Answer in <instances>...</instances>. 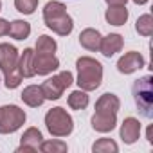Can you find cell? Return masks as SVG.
Masks as SVG:
<instances>
[{"label": "cell", "mask_w": 153, "mask_h": 153, "mask_svg": "<svg viewBox=\"0 0 153 153\" xmlns=\"http://www.w3.org/2000/svg\"><path fill=\"white\" fill-rule=\"evenodd\" d=\"M43 22L52 33H56L59 36H68L72 33V29H74V22H72L70 15L67 13L65 4L56 2V0L45 4V7H43Z\"/></svg>", "instance_id": "1"}, {"label": "cell", "mask_w": 153, "mask_h": 153, "mask_svg": "<svg viewBox=\"0 0 153 153\" xmlns=\"http://www.w3.org/2000/svg\"><path fill=\"white\" fill-rule=\"evenodd\" d=\"M76 67H78V83L81 90L85 92H92L96 90L101 81H103V65L90 58V56H81L78 61H76Z\"/></svg>", "instance_id": "2"}, {"label": "cell", "mask_w": 153, "mask_h": 153, "mask_svg": "<svg viewBox=\"0 0 153 153\" xmlns=\"http://www.w3.org/2000/svg\"><path fill=\"white\" fill-rule=\"evenodd\" d=\"M131 94L140 115L146 119H151L153 117V78L151 76L139 78L131 87Z\"/></svg>", "instance_id": "3"}, {"label": "cell", "mask_w": 153, "mask_h": 153, "mask_svg": "<svg viewBox=\"0 0 153 153\" xmlns=\"http://www.w3.org/2000/svg\"><path fill=\"white\" fill-rule=\"evenodd\" d=\"M45 126L52 137H67L74 130V121L65 108L56 106L45 114Z\"/></svg>", "instance_id": "4"}, {"label": "cell", "mask_w": 153, "mask_h": 153, "mask_svg": "<svg viewBox=\"0 0 153 153\" xmlns=\"http://www.w3.org/2000/svg\"><path fill=\"white\" fill-rule=\"evenodd\" d=\"M25 119H27L25 112L16 105L0 106V133L2 135L15 133L16 130H20L24 126Z\"/></svg>", "instance_id": "5"}, {"label": "cell", "mask_w": 153, "mask_h": 153, "mask_svg": "<svg viewBox=\"0 0 153 153\" xmlns=\"http://www.w3.org/2000/svg\"><path fill=\"white\" fill-rule=\"evenodd\" d=\"M72 83H74L72 72L63 70V72H59L58 76H52V78L45 79L40 87H42V92H43V97H45V99L56 101V99H59V97L63 96L65 88H68Z\"/></svg>", "instance_id": "6"}, {"label": "cell", "mask_w": 153, "mask_h": 153, "mask_svg": "<svg viewBox=\"0 0 153 153\" xmlns=\"http://www.w3.org/2000/svg\"><path fill=\"white\" fill-rule=\"evenodd\" d=\"M18 51L15 45H9V43H0V70L6 74L13 72L16 67H18Z\"/></svg>", "instance_id": "7"}, {"label": "cell", "mask_w": 153, "mask_h": 153, "mask_svg": "<svg viewBox=\"0 0 153 153\" xmlns=\"http://www.w3.org/2000/svg\"><path fill=\"white\" fill-rule=\"evenodd\" d=\"M144 65H146V59L142 58V54L137 52V51H130V52H126L124 56L119 58V61H117V70H119L121 74H131V72L142 68Z\"/></svg>", "instance_id": "8"}, {"label": "cell", "mask_w": 153, "mask_h": 153, "mask_svg": "<svg viewBox=\"0 0 153 153\" xmlns=\"http://www.w3.org/2000/svg\"><path fill=\"white\" fill-rule=\"evenodd\" d=\"M42 140H43V135H42V131L38 130V128H27L25 131H24V135H22V139H20V146H18V153H22V151H31V153H36L38 149H40V144H42Z\"/></svg>", "instance_id": "9"}, {"label": "cell", "mask_w": 153, "mask_h": 153, "mask_svg": "<svg viewBox=\"0 0 153 153\" xmlns=\"http://www.w3.org/2000/svg\"><path fill=\"white\" fill-rule=\"evenodd\" d=\"M34 74L38 76H47L54 70H58L59 67V59L54 56V54H38L34 52Z\"/></svg>", "instance_id": "10"}, {"label": "cell", "mask_w": 153, "mask_h": 153, "mask_svg": "<svg viewBox=\"0 0 153 153\" xmlns=\"http://www.w3.org/2000/svg\"><path fill=\"white\" fill-rule=\"evenodd\" d=\"M121 139L124 140V144H133L139 140V135H140V123L139 119L135 117H126L121 124Z\"/></svg>", "instance_id": "11"}, {"label": "cell", "mask_w": 153, "mask_h": 153, "mask_svg": "<svg viewBox=\"0 0 153 153\" xmlns=\"http://www.w3.org/2000/svg\"><path fill=\"white\" fill-rule=\"evenodd\" d=\"M117 124V114H108V112H96L92 115V128L101 133H108L115 128Z\"/></svg>", "instance_id": "12"}, {"label": "cell", "mask_w": 153, "mask_h": 153, "mask_svg": "<svg viewBox=\"0 0 153 153\" xmlns=\"http://www.w3.org/2000/svg\"><path fill=\"white\" fill-rule=\"evenodd\" d=\"M123 45H124V40H123V36H121V34H115V33H112V34H108V36L101 38L99 51H101V54H103L105 58H112L115 52H119V51L123 49Z\"/></svg>", "instance_id": "13"}, {"label": "cell", "mask_w": 153, "mask_h": 153, "mask_svg": "<svg viewBox=\"0 0 153 153\" xmlns=\"http://www.w3.org/2000/svg\"><path fill=\"white\" fill-rule=\"evenodd\" d=\"M20 97H22V101H24L27 106H31V108L42 106L43 101H45L43 92H42V87H38V85H29V87H25L24 92L20 94Z\"/></svg>", "instance_id": "14"}, {"label": "cell", "mask_w": 153, "mask_h": 153, "mask_svg": "<svg viewBox=\"0 0 153 153\" xmlns=\"http://www.w3.org/2000/svg\"><path fill=\"white\" fill-rule=\"evenodd\" d=\"M33 61H34V51L33 49H24V52L18 58V67H16L18 72L22 74V78H33V76H36Z\"/></svg>", "instance_id": "15"}, {"label": "cell", "mask_w": 153, "mask_h": 153, "mask_svg": "<svg viewBox=\"0 0 153 153\" xmlns=\"http://www.w3.org/2000/svg\"><path fill=\"white\" fill-rule=\"evenodd\" d=\"M121 108V101L115 94H103L97 101H96V112H108V114H117Z\"/></svg>", "instance_id": "16"}, {"label": "cell", "mask_w": 153, "mask_h": 153, "mask_svg": "<svg viewBox=\"0 0 153 153\" xmlns=\"http://www.w3.org/2000/svg\"><path fill=\"white\" fill-rule=\"evenodd\" d=\"M101 34H99V31L97 29H83L81 31V34H79V43H81V47H85L87 51H92V52H96V51H99V43H101Z\"/></svg>", "instance_id": "17"}, {"label": "cell", "mask_w": 153, "mask_h": 153, "mask_svg": "<svg viewBox=\"0 0 153 153\" xmlns=\"http://www.w3.org/2000/svg\"><path fill=\"white\" fill-rule=\"evenodd\" d=\"M105 18L110 25H117V27L124 25L128 20V9H126V6H108Z\"/></svg>", "instance_id": "18"}, {"label": "cell", "mask_w": 153, "mask_h": 153, "mask_svg": "<svg viewBox=\"0 0 153 153\" xmlns=\"http://www.w3.org/2000/svg\"><path fill=\"white\" fill-rule=\"evenodd\" d=\"M31 34V25L25 20H15L9 24V36L15 40H25Z\"/></svg>", "instance_id": "19"}, {"label": "cell", "mask_w": 153, "mask_h": 153, "mask_svg": "<svg viewBox=\"0 0 153 153\" xmlns=\"http://www.w3.org/2000/svg\"><path fill=\"white\" fill-rule=\"evenodd\" d=\"M67 103H68V106L72 108V110H85L87 106H88V96H87V92L85 90H74L70 96H68V99H67Z\"/></svg>", "instance_id": "20"}, {"label": "cell", "mask_w": 153, "mask_h": 153, "mask_svg": "<svg viewBox=\"0 0 153 153\" xmlns=\"http://www.w3.org/2000/svg\"><path fill=\"white\" fill-rule=\"evenodd\" d=\"M58 49V43L54 42V38L47 36V34H42L38 40H36V51L38 54H54Z\"/></svg>", "instance_id": "21"}, {"label": "cell", "mask_w": 153, "mask_h": 153, "mask_svg": "<svg viewBox=\"0 0 153 153\" xmlns=\"http://www.w3.org/2000/svg\"><path fill=\"white\" fill-rule=\"evenodd\" d=\"M92 151L94 153H117L119 146H117V142L114 139H106L105 137V139H99V140L94 142Z\"/></svg>", "instance_id": "22"}, {"label": "cell", "mask_w": 153, "mask_h": 153, "mask_svg": "<svg viewBox=\"0 0 153 153\" xmlns=\"http://www.w3.org/2000/svg\"><path fill=\"white\" fill-rule=\"evenodd\" d=\"M135 31L140 36H151L153 34V18L151 15H142L135 22Z\"/></svg>", "instance_id": "23"}, {"label": "cell", "mask_w": 153, "mask_h": 153, "mask_svg": "<svg viewBox=\"0 0 153 153\" xmlns=\"http://www.w3.org/2000/svg\"><path fill=\"white\" fill-rule=\"evenodd\" d=\"M40 151H43V153H63V151H67V144L63 140H42Z\"/></svg>", "instance_id": "24"}, {"label": "cell", "mask_w": 153, "mask_h": 153, "mask_svg": "<svg viewBox=\"0 0 153 153\" xmlns=\"http://www.w3.org/2000/svg\"><path fill=\"white\" fill-rule=\"evenodd\" d=\"M15 7L24 15H33L38 7V0H15Z\"/></svg>", "instance_id": "25"}, {"label": "cell", "mask_w": 153, "mask_h": 153, "mask_svg": "<svg viewBox=\"0 0 153 153\" xmlns=\"http://www.w3.org/2000/svg\"><path fill=\"white\" fill-rule=\"evenodd\" d=\"M22 74L18 72V68H15L13 72H9V74H6V87L7 88H16V87H20V83H22Z\"/></svg>", "instance_id": "26"}, {"label": "cell", "mask_w": 153, "mask_h": 153, "mask_svg": "<svg viewBox=\"0 0 153 153\" xmlns=\"http://www.w3.org/2000/svg\"><path fill=\"white\" fill-rule=\"evenodd\" d=\"M9 34V22L0 18V36H7Z\"/></svg>", "instance_id": "27"}, {"label": "cell", "mask_w": 153, "mask_h": 153, "mask_svg": "<svg viewBox=\"0 0 153 153\" xmlns=\"http://www.w3.org/2000/svg\"><path fill=\"white\" fill-rule=\"evenodd\" d=\"M108 6H126L128 0H105Z\"/></svg>", "instance_id": "28"}, {"label": "cell", "mask_w": 153, "mask_h": 153, "mask_svg": "<svg viewBox=\"0 0 153 153\" xmlns=\"http://www.w3.org/2000/svg\"><path fill=\"white\" fill-rule=\"evenodd\" d=\"M146 137H148V142H149V144H153V126H148Z\"/></svg>", "instance_id": "29"}, {"label": "cell", "mask_w": 153, "mask_h": 153, "mask_svg": "<svg viewBox=\"0 0 153 153\" xmlns=\"http://www.w3.org/2000/svg\"><path fill=\"white\" fill-rule=\"evenodd\" d=\"M133 2H135L137 6H142V4H146V2H148V0H133Z\"/></svg>", "instance_id": "30"}, {"label": "cell", "mask_w": 153, "mask_h": 153, "mask_svg": "<svg viewBox=\"0 0 153 153\" xmlns=\"http://www.w3.org/2000/svg\"><path fill=\"white\" fill-rule=\"evenodd\" d=\"M0 9H2V0H0Z\"/></svg>", "instance_id": "31"}]
</instances>
